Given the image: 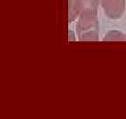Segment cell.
Returning <instances> with one entry per match:
<instances>
[{
  "label": "cell",
  "mask_w": 126,
  "mask_h": 119,
  "mask_svg": "<svg viewBox=\"0 0 126 119\" xmlns=\"http://www.w3.org/2000/svg\"><path fill=\"white\" fill-rule=\"evenodd\" d=\"M99 0H80L79 6L81 8V19L79 22L80 37L84 41H98L99 22L97 8Z\"/></svg>",
  "instance_id": "6da1fadb"
},
{
  "label": "cell",
  "mask_w": 126,
  "mask_h": 119,
  "mask_svg": "<svg viewBox=\"0 0 126 119\" xmlns=\"http://www.w3.org/2000/svg\"><path fill=\"white\" fill-rule=\"evenodd\" d=\"M105 14L110 19H119L125 8V0H99Z\"/></svg>",
  "instance_id": "7a4b0ae2"
},
{
  "label": "cell",
  "mask_w": 126,
  "mask_h": 119,
  "mask_svg": "<svg viewBox=\"0 0 126 119\" xmlns=\"http://www.w3.org/2000/svg\"><path fill=\"white\" fill-rule=\"evenodd\" d=\"M104 42H126V35L122 32L113 30L110 31L103 38Z\"/></svg>",
  "instance_id": "3957f363"
}]
</instances>
